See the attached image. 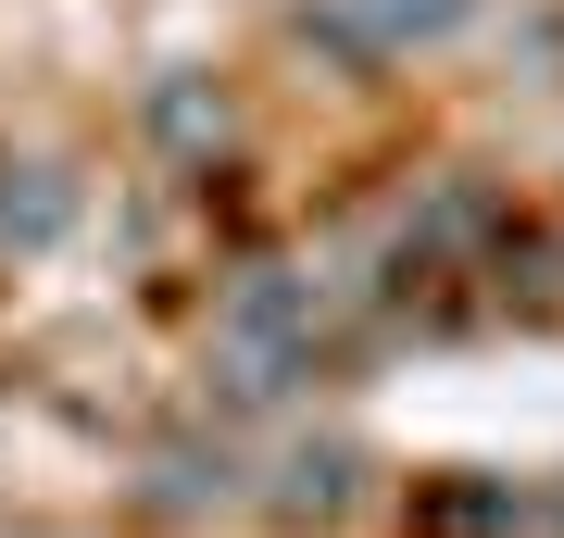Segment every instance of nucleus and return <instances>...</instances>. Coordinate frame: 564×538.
I'll list each match as a JSON object with an SVG mask.
<instances>
[{
  "instance_id": "obj_1",
  "label": "nucleus",
  "mask_w": 564,
  "mask_h": 538,
  "mask_svg": "<svg viewBox=\"0 0 564 538\" xmlns=\"http://www.w3.org/2000/svg\"><path fill=\"white\" fill-rule=\"evenodd\" d=\"M452 25H477V0H326V39L351 51H440Z\"/></svg>"
},
{
  "instance_id": "obj_2",
  "label": "nucleus",
  "mask_w": 564,
  "mask_h": 538,
  "mask_svg": "<svg viewBox=\"0 0 564 538\" xmlns=\"http://www.w3.org/2000/svg\"><path fill=\"white\" fill-rule=\"evenodd\" d=\"M351 476H364L351 439H302V451L276 463V488H263V501H276V526H339V514H351Z\"/></svg>"
},
{
  "instance_id": "obj_3",
  "label": "nucleus",
  "mask_w": 564,
  "mask_h": 538,
  "mask_svg": "<svg viewBox=\"0 0 564 538\" xmlns=\"http://www.w3.org/2000/svg\"><path fill=\"white\" fill-rule=\"evenodd\" d=\"M414 538H514V488H489V476L414 488Z\"/></svg>"
},
{
  "instance_id": "obj_4",
  "label": "nucleus",
  "mask_w": 564,
  "mask_h": 538,
  "mask_svg": "<svg viewBox=\"0 0 564 538\" xmlns=\"http://www.w3.org/2000/svg\"><path fill=\"white\" fill-rule=\"evenodd\" d=\"M151 476H163V501H176V514H202V501H239V463H226V451H163Z\"/></svg>"
},
{
  "instance_id": "obj_5",
  "label": "nucleus",
  "mask_w": 564,
  "mask_h": 538,
  "mask_svg": "<svg viewBox=\"0 0 564 538\" xmlns=\"http://www.w3.org/2000/svg\"><path fill=\"white\" fill-rule=\"evenodd\" d=\"M552 526H564V488H552Z\"/></svg>"
}]
</instances>
